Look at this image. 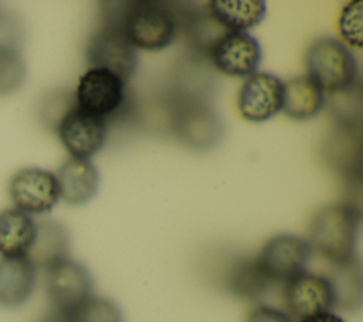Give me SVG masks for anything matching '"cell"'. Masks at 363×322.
<instances>
[{
  "label": "cell",
  "mask_w": 363,
  "mask_h": 322,
  "mask_svg": "<svg viewBox=\"0 0 363 322\" xmlns=\"http://www.w3.org/2000/svg\"><path fill=\"white\" fill-rule=\"evenodd\" d=\"M360 211L349 203H333L319 209L309 220L306 241L330 265L356 257Z\"/></svg>",
  "instance_id": "6da1fadb"
},
{
  "label": "cell",
  "mask_w": 363,
  "mask_h": 322,
  "mask_svg": "<svg viewBox=\"0 0 363 322\" xmlns=\"http://www.w3.org/2000/svg\"><path fill=\"white\" fill-rule=\"evenodd\" d=\"M106 20L115 23L138 50L160 51L172 44L176 23L172 13L153 1H130Z\"/></svg>",
  "instance_id": "7a4b0ae2"
},
{
  "label": "cell",
  "mask_w": 363,
  "mask_h": 322,
  "mask_svg": "<svg viewBox=\"0 0 363 322\" xmlns=\"http://www.w3.org/2000/svg\"><path fill=\"white\" fill-rule=\"evenodd\" d=\"M305 65L308 77L328 94L349 91L357 78L353 52L343 41L332 37L312 41L305 54Z\"/></svg>",
  "instance_id": "3957f363"
},
{
  "label": "cell",
  "mask_w": 363,
  "mask_h": 322,
  "mask_svg": "<svg viewBox=\"0 0 363 322\" xmlns=\"http://www.w3.org/2000/svg\"><path fill=\"white\" fill-rule=\"evenodd\" d=\"M45 291L55 313L65 318L92 296V278L81 262L67 257L45 270Z\"/></svg>",
  "instance_id": "277c9868"
},
{
  "label": "cell",
  "mask_w": 363,
  "mask_h": 322,
  "mask_svg": "<svg viewBox=\"0 0 363 322\" xmlns=\"http://www.w3.org/2000/svg\"><path fill=\"white\" fill-rule=\"evenodd\" d=\"M85 54L91 68L108 70L125 82L138 67L136 48L129 43L122 30L109 20H105L94 31L86 43Z\"/></svg>",
  "instance_id": "5b68a950"
},
{
  "label": "cell",
  "mask_w": 363,
  "mask_h": 322,
  "mask_svg": "<svg viewBox=\"0 0 363 322\" xmlns=\"http://www.w3.org/2000/svg\"><path fill=\"white\" fill-rule=\"evenodd\" d=\"M312 250L303 237L277 234L271 237L255 257L261 271L272 282H286L305 271Z\"/></svg>",
  "instance_id": "8992f818"
},
{
  "label": "cell",
  "mask_w": 363,
  "mask_h": 322,
  "mask_svg": "<svg viewBox=\"0 0 363 322\" xmlns=\"http://www.w3.org/2000/svg\"><path fill=\"white\" fill-rule=\"evenodd\" d=\"M282 299L286 309L285 312L294 321L335 309L333 291L329 278L308 271L284 282Z\"/></svg>",
  "instance_id": "52a82bcc"
},
{
  "label": "cell",
  "mask_w": 363,
  "mask_h": 322,
  "mask_svg": "<svg viewBox=\"0 0 363 322\" xmlns=\"http://www.w3.org/2000/svg\"><path fill=\"white\" fill-rule=\"evenodd\" d=\"M106 122L75 104L60 118L57 133L71 157L89 159L105 143Z\"/></svg>",
  "instance_id": "ba28073f"
},
{
  "label": "cell",
  "mask_w": 363,
  "mask_h": 322,
  "mask_svg": "<svg viewBox=\"0 0 363 322\" xmlns=\"http://www.w3.org/2000/svg\"><path fill=\"white\" fill-rule=\"evenodd\" d=\"M9 194L16 209L28 216L47 213L60 200L55 174L40 167H24L14 173L9 182Z\"/></svg>",
  "instance_id": "9c48e42d"
},
{
  "label": "cell",
  "mask_w": 363,
  "mask_h": 322,
  "mask_svg": "<svg viewBox=\"0 0 363 322\" xmlns=\"http://www.w3.org/2000/svg\"><path fill=\"white\" fill-rule=\"evenodd\" d=\"M208 55L221 74L245 78L257 72L262 60L258 40L247 31H225L213 41Z\"/></svg>",
  "instance_id": "30bf717a"
},
{
  "label": "cell",
  "mask_w": 363,
  "mask_h": 322,
  "mask_svg": "<svg viewBox=\"0 0 363 322\" xmlns=\"http://www.w3.org/2000/svg\"><path fill=\"white\" fill-rule=\"evenodd\" d=\"M284 81L269 72H254L241 84L237 95L240 116L248 122H265L282 111Z\"/></svg>",
  "instance_id": "8fae6325"
},
{
  "label": "cell",
  "mask_w": 363,
  "mask_h": 322,
  "mask_svg": "<svg viewBox=\"0 0 363 322\" xmlns=\"http://www.w3.org/2000/svg\"><path fill=\"white\" fill-rule=\"evenodd\" d=\"M125 81L104 68H88L75 89V105L101 118L115 112L125 99Z\"/></svg>",
  "instance_id": "7c38bea8"
},
{
  "label": "cell",
  "mask_w": 363,
  "mask_h": 322,
  "mask_svg": "<svg viewBox=\"0 0 363 322\" xmlns=\"http://www.w3.org/2000/svg\"><path fill=\"white\" fill-rule=\"evenodd\" d=\"M55 177L60 199L69 206L85 204L98 191L99 173L88 159H67L60 166Z\"/></svg>",
  "instance_id": "4fadbf2b"
},
{
  "label": "cell",
  "mask_w": 363,
  "mask_h": 322,
  "mask_svg": "<svg viewBox=\"0 0 363 322\" xmlns=\"http://www.w3.org/2000/svg\"><path fill=\"white\" fill-rule=\"evenodd\" d=\"M37 281V268L27 257L0 258V305L16 308L33 294Z\"/></svg>",
  "instance_id": "5bb4252c"
},
{
  "label": "cell",
  "mask_w": 363,
  "mask_h": 322,
  "mask_svg": "<svg viewBox=\"0 0 363 322\" xmlns=\"http://www.w3.org/2000/svg\"><path fill=\"white\" fill-rule=\"evenodd\" d=\"M69 250V235L67 228L51 220L35 223L34 241L27 252L28 261L35 268L47 270L52 264L67 258Z\"/></svg>",
  "instance_id": "9a60e30c"
},
{
  "label": "cell",
  "mask_w": 363,
  "mask_h": 322,
  "mask_svg": "<svg viewBox=\"0 0 363 322\" xmlns=\"http://www.w3.org/2000/svg\"><path fill=\"white\" fill-rule=\"evenodd\" d=\"M325 102V92L308 75L284 82V113L294 121H308L319 113Z\"/></svg>",
  "instance_id": "2e32d148"
},
{
  "label": "cell",
  "mask_w": 363,
  "mask_h": 322,
  "mask_svg": "<svg viewBox=\"0 0 363 322\" xmlns=\"http://www.w3.org/2000/svg\"><path fill=\"white\" fill-rule=\"evenodd\" d=\"M207 7L211 18L227 31H247L267 14V4L261 0H213Z\"/></svg>",
  "instance_id": "e0dca14e"
},
{
  "label": "cell",
  "mask_w": 363,
  "mask_h": 322,
  "mask_svg": "<svg viewBox=\"0 0 363 322\" xmlns=\"http://www.w3.org/2000/svg\"><path fill=\"white\" fill-rule=\"evenodd\" d=\"M35 235V221L14 209L0 211V254L6 258L26 257Z\"/></svg>",
  "instance_id": "ac0fdd59"
},
{
  "label": "cell",
  "mask_w": 363,
  "mask_h": 322,
  "mask_svg": "<svg viewBox=\"0 0 363 322\" xmlns=\"http://www.w3.org/2000/svg\"><path fill=\"white\" fill-rule=\"evenodd\" d=\"M326 277L332 285L335 308L349 312L357 311L363 299L362 265L357 257L347 262L332 265L330 274Z\"/></svg>",
  "instance_id": "d6986e66"
},
{
  "label": "cell",
  "mask_w": 363,
  "mask_h": 322,
  "mask_svg": "<svg viewBox=\"0 0 363 322\" xmlns=\"http://www.w3.org/2000/svg\"><path fill=\"white\" fill-rule=\"evenodd\" d=\"M225 288L242 299H255L264 295L272 282L261 271L255 258L234 261L224 278Z\"/></svg>",
  "instance_id": "ffe728a7"
},
{
  "label": "cell",
  "mask_w": 363,
  "mask_h": 322,
  "mask_svg": "<svg viewBox=\"0 0 363 322\" xmlns=\"http://www.w3.org/2000/svg\"><path fill=\"white\" fill-rule=\"evenodd\" d=\"M62 319L65 322H123L122 311L113 301L94 295L74 313Z\"/></svg>",
  "instance_id": "44dd1931"
},
{
  "label": "cell",
  "mask_w": 363,
  "mask_h": 322,
  "mask_svg": "<svg viewBox=\"0 0 363 322\" xmlns=\"http://www.w3.org/2000/svg\"><path fill=\"white\" fill-rule=\"evenodd\" d=\"M26 78L21 54L10 45L0 44V96L17 91Z\"/></svg>",
  "instance_id": "7402d4cb"
},
{
  "label": "cell",
  "mask_w": 363,
  "mask_h": 322,
  "mask_svg": "<svg viewBox=\"0 0 363 322\" xmlns=\"http://www.w3.org/2000/svg\"><path fill=\"white\" fill-rule=\"evenodd\" d=\"M339 31L342 38L353 45L362 44V1H350L346 4L339 17Z\"/></svg>",
  "instance_id": "603a6c76"
},
{
  "label": "cell",
  "mask_w": 363,
  "mask_h": 322,
  "mask_svg": "<svg viewBox=\"0 0 363 322\" xmlns=\"http://www.w3.org/2000/svg\"><path fill=\"white\" fill-rule=\"evenodd\" d=\"M244 322H295L285 311L269 306L257 305L245 316Z\"/></svg>",
  "instance_id": "cb8c5ba5"
},
{
  "label": "cell",
  "mask_w": 363,
  "mask_h": 322,
  "mask_svg": "<svg viewBox=\"0 0 363 322\" xmlns=\"http://www.w3.org/2000/svg\"><path fill=\"white\" fill-rule=\"evenodd\" d=\"M295 322H345V319L340 315L335 313L333 311H329V312L316 313V315H312L308 318H302Z\"/></svg>",
  "instance_id": "d4e9b609"
},
{
  "label": "cell",
  "mask_w": 363,
  "mask_h": 322,
  "mask_svg": "<svg viewBox=\"0 0 363 322\" xmlns=\"http://www.w3.org/2000/svg\"><path fill=\"white\" fill-rule=\"evenodd\" d=\"M55 322H65V321H64L61 316H58V315H57V319H55Z\"/></svg>",
  "instance_id": "484cf974"
}]
</instances>
